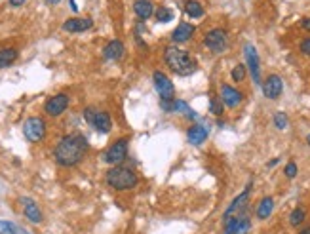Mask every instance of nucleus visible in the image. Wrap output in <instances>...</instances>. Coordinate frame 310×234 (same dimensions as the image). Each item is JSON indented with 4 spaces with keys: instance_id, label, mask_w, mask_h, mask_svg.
Instances as JSON below:
<instances>
[{
    "instance_id": "7c9ffc66",
    "label": "nucleus",
    "mask_w": 310,
    "mask_h": 234,
    "mask_svg": "<svg viewBox=\"0 0 310 234\" xmlns=\"http://www.w3.org/2000/svg\"><path fill=\"white\" fill-rule=\"evenodd\" d=\"M301 27L307 31V33H310V17H305V19H301Z\"/></svg>"
},
{
    "instance_id": "bb28decb",
    "label": "nucleus",
    "mask_w": 310,
    "mask_h": 234,
    "mask_svg": "<svg viewBox=\"0 0 310 234\" xmlns=\"http://www.w3.org/2000/svg\"><path fill=\"white\" fill-rule=\"evenodd\" d=\"M224 111V105L221 97H217V95H211L210 97V112L211 114H215V116H221Z\"/></svg>"
},
{
    "instance_id": "39448f33",
    "label": "nucleus",
    "mask_w": 310,
    "mask_h": 234,
    "mask_svg": "<svg viewBox=\"0 0 310 234\" xmlns=\"http://www.w3.org/2000/svg\"><path fill=\"white\" fill-rule=\"evenodd\" d=\"M128 152H130V139L128 137H120L101 154V158L111 168L112 166H122L128 160Z\"/></svg>"
},
{
    "instance_id": "4468645a",
    "label": "nucleus",
    "mask_w": 310,
    "mask_h": 234,
    "mask_svg": "<svg viewBox=\"0 0 310 234\" xmlns=\"http://www.w3.org/2000/svg\"><path fill=\"white\" fill-rule=\"evenodd\" d=\"M210 137V124H190L186 128V141L192 147H200L202 143H206Z\"/></svg>"
},
{
    "instance_id": "f704fd0d",
    "label": "nucleus",
    "mask_w": 310,
    "mask_h": 234,
    "mask_svg": "<svg viewBox=\"0 0 310 234\" xmlns=\"http://www.w3.org/2000/svg\"><path fill=\"white\" fill-rule=\"evenodd\" d=\"M297 234H310V227H305L303 231H299Z\"/></svg>"
},
{
    "instance_id": "f8f14e48",
    "label": "nucleus",
    "mask_w": 310,
    "mask_h": 234,
    "mask_svg": "<svg viewBox=\"0 0 310 234\" xmlns=\"http://www.w3.org/2000/svg\"><path fill=\"white\" fill-rule=\"evenodd\" d=\"M261 88H263V95L265 97L270 99V101H276V99H280L282 92H284V80H282L280 74H268L265 78V82L261 84Z\"/></svg>"
},
{
    "instance_id": "412c9836",
    "label": "nucleus",
    "mask_w": 310,
    "mask_h": 234,
    "mask_svg": "<svg viewBox=\"0 0 310 234\" xmlns=\"http://www.w3.org/2000/svg\"><path fill=\"white\" fill-rule=\"evenodd\" d=\"M185 12L190 19H200V17H204L206 10H204L202 2H198V0H186L185 2Z\"/></svg>"
},
{
    "instance_id": "20e7f679",
    "label": "nucleus",
    "mask_w": 310,
    "mask_h": 234,
    "mask_svg": "<svg viewBox=\"0 0 310 234\" xmlns=\"http://www.w3.org/2000/svg\"><path fill=\"white\" fill-rule=\"evenodd\" d=\"M82 116H84V120H86L97 134H101V136L111 134L112 118L107 111H97L95 107H86V109L82 111Z\"/></svg>"
},
{
    "instance_id": "2f4dec72",
    "label": "nucleus",
    "mask_w": 310,
    "mask_h": 234,
    "mask_svg": "<svg viewBox=\"0 0 310 234\" xmlns=\"http://www.w3.org/2000/svg\"><path fill=\"white\" fill-rule=\"evenodd\" d=\"M10 2V6H13V8H19V6H23L27 0H8Z\"/></svg>"
},
{
    "instance_id": "b1692460",
    "label": "nucleus",
    "mask_w": 310,
    "mask_h": 234,
    "mask_svg": "<svg viewBox=\"0 0 310 234\" xmlns=\"http://www.w3.org/2000/svg\"><path fill=\"white\" fill-rule=\"evenodd\" d=\"M272 122L276 130L284 132V130H287V126H289V118H287V114L284 111H276L272 116Z\"/></svg>"
},
{
    "instance_id": "2eb2a0df",
    "label": "nucleus",
    "mask_w": 310,
    "mask_h": 234,
    "mask_svg": "<svg viewBox=\"0 0 310 234\" xmlns=\"http://www.w3.org/2000/svg\"><path fill=\"white\" fill-rule=\"evenodd\" d=\"M221 101H223L224 107L228 109H236L242 105L244 101V94L238 90V88L230 86V84H221Z\"/></svg>"
},
{
    "instance_id": "aec40b11",
    "label": "nucleus",
    "mask_w": 310,
    "mask_h": 234,
    "mask_svg": "<svg viewBox=\"0 0 310 234\" xmlns=\"http://www.w3.org/2000/svg\"><path fill=\"white\" fill-rule=\"evenodd\" d=\"M133 12L141 21H147L154 13V4L150 0H135L133 2Z\"/></svg>"
},
{
    "instance_id": "9d476101",
    "label": "nucleus",
    "mask_w": 310,
    "mask_h": 234,
    "mask_svg": "<svg viewBox=\"0 0 310 234\" xmlns=\"http://www.w3.org/2000/svg\"><path fill=\"white\" fill-rule=\"evenodd\" d=\"M69 105H71V97H69V94H55V95H51V97L46 99V103H44V112L51 116V118H57V116H61L63 112L69 109Z\"/></svg>"
},
{
    "instance_id": "f257e3e1",
    "label": "nucleus",
    "mask_w": 310,
    "mask_h": 234,
    "mask_svg": "<svg viewBox=\"0 0 310 234\" xmlns=\"http://www.w3.org/2000/svg\"><path fill=\"white\" fill-rule=\"evenodd\" d=\"M89 143L82 134H67L53 147V160L61 168H75L86 158Z\"/></svg>"
},
{
    "instance_id": "6e6552de",
    "label": "nucleus",
    "mask_w": 310,
    "mask_h": 234,
    "mask_svg": "<svg viewBox=\"0 0 310 234\" xmlns=\"http://www.w3.org/2000/svg\"><path fill=\"white\" fill-rule=\"evenodd\" d=\"M152 82H154V90H156L160 101H174L175 86L168 74L162 73V71H154V73H152Z\"/></svg>"
},
{
    "instance_id": "4be33fe9",
    "label": "nucleus",
    "mask_w": 310,
    "mask_h": 234,
    "mask_svg": "<svg viewBox=\"0 0 310 234\" xmlns=\"http://www.w3.org/2000/svg\"><path fill=\"white\" fill-rule=\"evenodd\" d=\"M307 221V210L303 208V206H297V208H293L291 213H289V217H287V223H289V227H293V229H299L303 223Z\"/></svg>"
},
{
    "instance_id": "e433bc0d",
    "label": "nucleus",
    "mask_w": 310,
    "mask_h": 234,
    "mask_svg": "<svg viewBox=\"0 0 310 234\" xmlns=\"http://www.w3.org/2000/svg\"><path fill=\"white\" fill-rule=\"evenodd\" d=\"M46 2H48V4H57L59 0H46Z\"/></svg>"
},
{
    "instance_id": "423d86ee",
    "label": "nucleus",
    "mask_w": 310,
    "mask_h": 234,
    "mask_svg": "<svg viewBox=\"0 0 310 234\" xmlns=\"http://www.w3.org/2000/svg\"><path fill=\"white\" fill-rule=\"evenodd\" d=\"M204 46L210 49L211 53H215V55L224 53V51L228 49V46H230V37H228L226 29L215 27V29L208 31V33L204 35Z\"/></svg>"
},
{
    "instance_id": "dca6fc26",
    "label": "nucleus",
    "mask_w": 310,
    "mask_h": 234,
    "mask_svg": "<svg viewBox=\"0 0 310 234\" xmlns=\"http://www.w3.org/2000/svg\"><path fill=\"white\" fill-rule=\"evenodd\" d=\"M194 33H196V27L194 25L188 23V21H181L174 29V33H172V42H174L175 46L177 44H186L190 38L194 37Z\"/></svg>"
},
{
    "instance_id": "7ed1b4c3",
    "label": "nucleus",
    "mask_w": 310,
    "mask_h": 234,
    "mask_svg": "<svg viewBox=\"0 0 310 234\" xmlns=\"http://www.w3.org/2000/svg\"><path fill=\"white\" fill-rule=\"evenodd\" d=\"M105 183L112 190L126 192V190H133L139 185V175L135 170L128 168V166H112L109 172L105 173Z\"/></svg>"
},
{
    "instance_id": "393cba45",
    "label": "nucleus",
    "mask_w": 310,
    "mask_h": 234,
    "mask_svg": "<svg viewBox=\"0 0 310 234\" xmlns=\"http://www.w3.org/2000/svg\"><path fill=\"white\" fill-rule=\"evenodd\" d=\"M246 76H248V67H246L244 63H238L236 67H232V71H230L232 82H244Z\"/></svg>"
},
{
    "instance_id": "72a5a7b5",
    "label": "nucleus",
    "mask_w": 310,
    "mask_h": 234,
    "mask_svg": "<svg viewBox=\"0 0 310 234\" xmlns=\"http://www.w3.org/2000/svg\"><path fill=\"white\" fill-rule=\"evenodd\" d=\"M69 4H71V10H73V12H78V6H76L75 0H69Z\"/></svg>"
},
{
    "instance_id": "a878e982",
    "label": "nucleus",
    "mask_w": 310,
    "mask_h": 234,
    "mask_svg": "<svg viewBox=\"0 0 310 234\" xmlns=\"http://www.w3.org/2000/svg\"><path fill=\"white\" fill-rule=\"evenodd\" d=\"M156 21L158 23H170V21H174V10L168 8V6L158 8L156 10Z\"/></svg>"
},
{
    "instance_id": "0eeeda50",
    "label": "nucleus",
    "mask_w": 310,
    "mask_h": 234,
    "mask_svg": "<svg viewBox=\"0 0 310 234\" xmlns=\"http://www.w3.org/2000/svg\"><path fill=\"white\" fill-rule=\"evenodd\" d=\"M48 132V124L42 116H31L23 122V136L27 137V141L31 143H40L44 141Z\"/></svg>"
},
{
    "instance_id": "ddd939ff",
    "label": "nucleus",
    "mask_w": 310,
    "mask_h": 234,
    "mask_svg": "<svg viewBox=\"0 0 310 234\" xmlns=\"http://www.w3.org/2000/svg\"><path fill=\"white\" fill-rule=\"evenodd\" d=\"M19 204H21V210H23V215H25L27 221L33 223V225H42L44 223V213H42L40 206L33 198L21 196L19 198Z\"/></svg>"
},
{
    "instance_id": "c756f323",
    "label": "nucleus",
    "mask_w": 310,
    "mask_h": 234,
    "mask_svg": "<svg viewBox=\"0 0 310 234\" xmlns=\"http://www.w3.org/2000/svg\"><path fill=\"white\" fill-rule=\"evenodd\" d=\"M299 51H301L305 57H310V37L303 38V40L299 42Z\"/></svg>"
},
{
    "instance_id": "c9c22d12",
    "label": "nucleus",
    "mask_w": 310,
    "mask_h": 234,
    "mask_svg": "<svg viewBox=\"0 0 310 234\" xmlns=\"http://www.w3.org/2000/svg\"><path fill=\"white\" fill-rule=\"evenodd\" d=\"M19 234H33V233H29V231H25V229H19Z\"/></svg>"
},
{
    "instance_id": "cd10ccee",
    "label": "nucleus",
    "mask_w": 310,
    "mask_h": 234,
    "mask_svg": "<svg viewBox=\"0 0 310 234\" xmlns=\"http://www.w3.org/2000/svg\"><path fill=\"white\" fill-rule=\"evenodd\" d=\"M0 234H19V227L12 221L0 219Z\"/></svg>"
},
{
    "instance_id": "f03ea898",
    "label": "nucleus",
    "mask_w": 310,
    "mask_h": 234,
    "mask_svg": "<svg viewBox=\"0 0 310 234\" xmlns=\"http://www.w3.org/2000/svg\"><path fill=\"white\" fill-rule=\"evenodd\" d=\"M164 63L177 76H190V74H194L198 71L196 57H192L188 49L179 48L175 44H172V46H168V48L164 49Z\"/></svg>"
},
{
    "instance_id": "c85d7f7f",
    "label": "nucleus",
    "mask_w": 310,
    "mask_h": 234,
    "mask_svg": "<svg viewBox=\"0 0 310 234\" xmlns=\"http://www.w3.org/2000/svg\"><path fill=\"white\" fill-rule=\"evenodd\" d=\"M297 173H299V168H297V164L291 160V162H287L285 164V168H284V175L287 177V179H295L297 177Z\"/></svg>"
},
{
    "instance_id": "6ab92c4d",
    "label": "nucleus",
    "mask_w": 310,
    "mask_h": 234,
    "mask_svg": "<svg viewBox=\"0 0 310 234\" xmlns=\"http://www.w3.org/2000/svg\"><path fill=\"white\" fill-rule=\"evenodd\" d=\"M274 206H276V202H274L272 196H263L259 200V204H257V208H255V217L259 221H266L274 213Z\"/></svg>"
},
{
    "instance_id": "1a4fd4ad",
    "label": "nucleus",
    "mask_w": 310,
    "mask_h": 234,
    "mask_svg": "<svg viewBox=\"0 0 310 234\" xmlns=\"http://www.w3.org/2000/svg\"><path fill=\"white\" fill-rule=\"evenodd\" d=\"M244 57H246V67H248L249 74L253 78V84H263L261 82V59H259V51L257 48L251 44V42H246L244 44Z\"/></svg>"
},
{
    "instance_id": "4c0bfd02",
    "label": "nucleus",
    "mask_w": 310,
    "mask_h": 234,
    "mask_svg": "<svg viewBox=\"0 0 310 234\" xmlns=\"http://www.w3.org/2000/svg\"><path fill=\"white\" fill-rule=\"evenodd\" d=\"M307 143H309V145H310V134H309V136H307Z\"/></svg>"
},
{
    "instance_id": "473e14b6",
    "label": "nucleus",
    "mask_w": 310,
    "mask_h": 234,
    "mask_svg": "<svg viewBox=\"0 0 310 234\" xmlns=\"http://www.w3.org/2000/svg\"><path fill=\"white\" fill-rule=\"evenodd\" d=\"M280 164V158H272V160L266 164V168H274V166H278Z\"/></svg>"
},
{
    "instance_id": "5701e85b",
    "label": "nucleus",
    "mask_w": 310,
    "mask_h": 234,
    "mask_svg": "<svg viewBox=\"0 0 310 234\" xmlns=\"http://www.w3.org/2000/svg\"><path fill=\"white\" fill-rule=\"evenodd\" d=\"M19 57V51L17 48H2L0 49V69H6L10 67L15 59Z\"/></svg>"
},
{
    "instance_id": "9b49d317",
    "label": "nucleus",
    "mask_w": 310,
    "mask_h": 234,
    "mask_svg": "<svg viewBox=\"0 0 310 234\" xmlns=\"http://www.w3.org/2000/svg\"><path fill=\"white\" fill-rule=\"evenodd\" d=\"M251 187H253V183L249 181L248 187L238 194V196L226 206V210H224L223 213V219H228V217H232V215H238V213H246V210H248V204H249V194H251Z\"/></svg>"
},
{
    "instance_id": "f3484780",
    "label": "nucleus",
    "mask_w": 310,
    "mask_h": 234,
    "mask_svg": "<svg viewBox=\"0 0 310 234\" xmlns=\"http://www.w3.org/2000/svg\"><path fill=\"white\" fill-rule=\"evenodd\" d=\"M124 51H126L124 42L118 40V38H114L111 42H107V46L103 48V57L107 61H118V59L124 57Z\"/></svg>"
},
{
    "instance_id": "a211bd4d",
    "label": "nucleus",
    "mask_w": 310,
    "mask_h": 234,
    "mask_svg": "<svg viewBox=\"0 0 310 234\" xmlns=\"http://www.w3.org/2000/svg\"><path fill=\"white\" fill-rule=\"evenodd\" d=\"M91 27H93L91 17H71L63 23V31H67V33H84Z\"/></svg>"
}]
</instances>
